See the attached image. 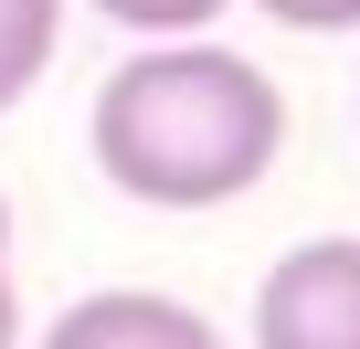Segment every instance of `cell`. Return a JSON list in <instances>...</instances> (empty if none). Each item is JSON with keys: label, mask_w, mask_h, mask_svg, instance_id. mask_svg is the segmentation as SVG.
Here are the masks:
<instances>
[{"label": "cell", "mask_w": 360, "mask_h": 349, "mask_svg": "<svg viewBox=\"0 0 360 349\" xmlns=\"http://www.w3.org/2000/svg\"><path fill=\"white\" fill-rule=\"evenodd\" d=\"M85 11L117 22V32H138V43H159V32H212L223 0H85Z\"/></svg>", "instance_id": "5b68a950"}, {"label": "cell", "mask_w": 360, "mask_h": 349, "mask_svg": "<svg viewBox=\"0 0 360 349\" xmlns=\"http://www.w3.org/2000/svg\"><path fill=\"white\" fill-rule=\"evenodd\" d=\"M0 349H22V296H11V265H0Z\"/></svg>", "instance_id": "52a82bcc"}, {"label": "cell", "mask_w": 360, "mask_h": 349, "mask_svg": "<svg viewBox=\"0 0 360 349\" xmlns=\"http://www.w3.org/2000/svg\"><path fill=\"white\" fill-rule=\"evenodd\" d=\"M0 265H11V191H0Z\"/></svg>", "instance_id": "ba28073f"}, {"label": "cell", "mask_w": 360, "mask_h": 349, "mask_svg": "<svg viewBox=\"0 0 360 349\" xmlns=\"http://www.w3.org/2000/svg\"><path fill=\"white\" fill-rule=\"evenodd\" d=\"M255 349H360V244H286L255 286Z\"/></svg>", "instance_id": "7a4b0ae2"}, {"label": "cell", "mask_w": 360, "mask_h": 349, "mask_svg": "<svg viewBox=\"0 0 360 349\" xmlns=\"http://www.w3.org/2000/svg\"><path fill=\"white\" fill-rule=\"evenodd\" d=\"M53 43H64V0H0V117L53 74Z\"/></svg>", "instance_id": "277c9868"}, {"label": "cell", "mask_w": 360, "mask_h": 349, "mask_svg": "<svg viewBox=\"0 0 360 349\" xmlns=\"http://www.w3.org/2000/svg\"><path fill=\"white\" fill-rule=\"evenodd\" d=\"M276 32H360V0H255Z\"/></svg>", "instance_id": "8992f818"}, {"label": "cell", "mask_w": 360, "mask_h": 349, "mask_svg": "<svg viewBox=\"0 0 360 349\" xmlns=\"http://www.w3.org/2000/svg\"><path fill=\"white\" fill-rule=\"evenodd\" d=\"M43 349H223V328L191 307V296H159V286H85Z\"/></svg>", "instance_id": "3957f363"}, {"label": "cell", "mask_w": 360, "mask_h": 349, "mask_svg": "<svg viewBox=\"0 0 360 349\" xmlns=\"http://www.w3.org/2000/svg\"><path fill=\"white\" fill-rule=\"evenodd\" d=\"M85 148L138 212H223L286 159V96L212 32H159L96 85Z\"/></svg>", "instance_id": "6da1fadb"}]
</instances>
